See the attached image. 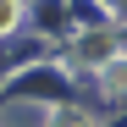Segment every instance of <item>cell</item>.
Returning a JSON list of instances; mask_svg holds the SVG:
<instances>
[{"label": "cell", "instance_id": "obj_1", "mask_svg": "<svg viewBox=\"0 0 127 127\" xmlns=\"http://www.w3.org/2000/svg\"><path fill=\"white\" fill-rule=\"evenodd\" d=\"M17 11H22L17 0H0V33H11V22H17Z\"/></svg>", "mask_w": 127, "mask_h": 127}, {"label": "cell", "instance_id": "obj_3", "mask_svg": "<svg viewBox=\"0 0 127 127\" xmlns=\"http://www.w3.org/2000/svg\"><path fill=\"white\" fill-rule=\"evenodd\" d=\"M50 127H89V122H83V116H55Z\"/></svg>", "mask_w": 127, "mask_h": 127}, {"label": "cell", "instance_id": "obj_2", "mask_svg": "<svg viewBox=\"0 0 127 127\" xmlns=\"http://www.w3.org/2000/svg\"><path fill=\"white\" fill-rule=\"evenodd\" d=\"M105 83H111V89H127V66H116V72H105Z\"/></svg>", "mask_w": 127, "mask_h": 127}]
</instances>
